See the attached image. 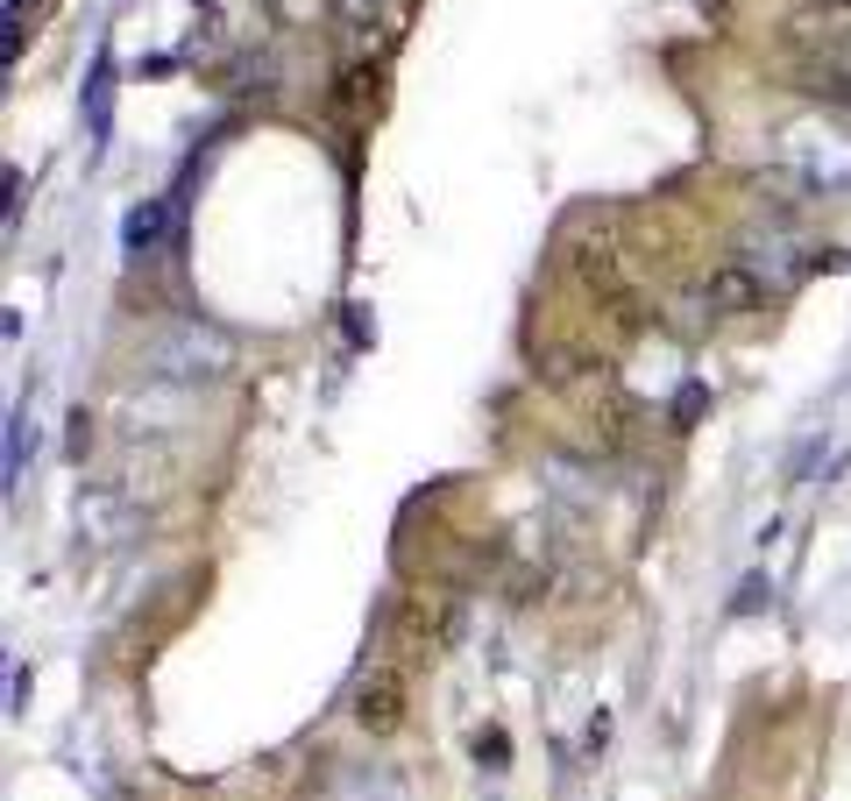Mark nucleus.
I'll use <instances>...</instances> for the list:
<instances>
[{"label": "nucleus", "instance_id": "obj_1", "mask_svg": "<svg viewBox=\"0 0 851 801\" xmlns=\"http://www.w3.org/2000/svg\"><path fill=\"white\" fill-rule=\"evenodd\" d=\"M787 43L802 50V79L830 100V107L851 114V22L830 8H802L787 22Z\"/></svg>", "mask_w": 851, "mask_h": 801}, {"label": "nucleus", "instance_id": "obj_2", "mask_svg": "<svg viewBox=\"0 0 851 801\" xmlns=\"http://www.w3.org/2000/svg\"><path fill=\"white\" fill-rule=\"evenodd\" d=\"M781 178H802L809 192H851V135L830 114H802L781 128Z\"/></svg>", "mask_w": 851, "mask_h": 801}, {"label": "nucleus", "instance_id": "obj_3", "mask_svg": "<svg viewBox=\"0 0 851 801\" xmlns=\"http://www.w3.org/2000/svg\"><path fill=\"white\" fill-rule=\"evenodd\" d=\"M149 362H157L163 376H177V384H206V376H220L234 355H228V334H214V327H171V334H157Z\"/></svg>", "mask_w": 851, "mask_h": 801}, {"label": "nucleus", "instance_id": "obj_4", "mask_svg": "<svg viewBox=\"0 0 851 801\" xmlns=\"http://www.w3.org/2000/svg\"><path fill=\"white\" fill-rule=\"evenodd\" d=\"M767 298H773V284L759 277L752 263H724V270H710V284H703L710 320H745V312H759Z\"/></svg>", "mask_w": 851, "mask_h": 801}, {"label": "nucleus", "instance_id": "obj_5", "mask_svg": "<svg viewBox=\"0 0 851 801\" xmlns=\"http://www.w3.org/2000/svg\"><path fill=\"white\" fill-rule=\"evenodd\" d=\"M398 717H405V682H398V674H369L363 695H355V723H363L369 737H391Z\"/></svg>", "mask_w": 851, "mask_h": 801}, {"label": "nucleus", "instance_id": "obj_6", "mask_svg": "<svg viewBox=\"0 0 851 801\" xmlns=\"http://www.w3.org/2000/svg\"><path fill=\"white\" fill-rule=\"evenodd\" d=\"M85 135H93V149H107V135H114V57L107 50L85 71Z\"/></svg>", "mask_w": 851, "mask_h": 801}, {"label": "nucleus", "instance_id": "obj_7", "mask_svg": "<svg viewBox=\"0 0 851 801\" xmlns=\"http://www.w3.org/2000/svg\"><path fill=\"white\" fill-rule=\"evenodd\" d=\"M163 228H171V199H142V206H128V220H122V249L128 255H149L163 241Z\"/></svg>", "mask_w": 851, "mask_h": 801}, {"label": "nucleus", "instance_id": "obj_8", "mask_svg": "<svg viewBox=\"0 0 851 801\" xmlns=\"http://www.w3.org/2000/svg\"><path fill=\"white\" fill-rule=\"evenodd\" d=\"M22 468H28V398L8 412V461H0V482L14 490V482H22Z\"/></svg>", "mask_w": 851, "mask_h": 801}, {"label": "nucleus", "instance_id": "obj_9", "mask_svg": "<svg viewBox=\"0 0 851 801\" xmlns=\"http://www.w3.org/2000/svg\"><path fill=\"white\" fill-rule=\"evenodd\" d=\"M767 603H773V582L767 574H745L738 596H731V617H752V610H767Z\"/></svg>", "mask_w": 851, "mask_h": 801}, {"label": "nucleus", "instance_id": "obj_10", "mask_svg": "<svg viewBox=\"0 0 851 801\" xmlns=\"http://www.w3.org/2000/svg\"><path fill=\"white\" fill-rule=\"evenodd\" d=\"M703 404H710V390H703V384H681V398H675V426L689 433L695 419H703Z\"/></svg>", "mask_w": 851, "mask_h": 801}, {"label": "nucleus", "instance_id": "obj_11", "mask_svg": "<svg viewBox=\"0 0 851 801\" xmlns=\"http://www.w3.org/2000/svg\"><path fill=\"white\" fill-rule=\"evenodd\" d=\"M475 759H483L490 774H497V766L511 759V745H504V731H497V723H490V731H475Z\"/></svg>", "mask_w": 851, "mask_h": 801}, {"label": "nucleus", "instance_id": "obj_12", "mask_svg": "<svg viewBox=\"0 0 851 801\" xmlns=\"http://www.w3.org/2000/svg\"><path fill=\"white\" fill-rule=\"evenodd\" d=\"M22 709H28V667L14 660L8 667V717H22Z\"/></svg>", "mask_w": 851, "mask_h": 801}, {"label": "nucleus", "instance_id": "obj_13", "mask_svg": "<svg viewBox=\"0 0 851 801\" xmlns=\"http://www.w3.org/2000/svg\"><path fill=\"white\" fill-rule=\"evenodd\" d=\"M0 178H8V228H14V220H22V171H14V163H8V171H0Z\"/></svg>", "mask_w": 851, "mask_h": 801}, {"label": "nucleus", "instance_id": "obj_14", "mask_svg": "<svg viewBox=\"0 0 851 801\" xmlns=\"http://www.w3.org/2000/svg\"><path fill=\"white\" fill-rule=\"evenodd\" d=\"M830 8H844V14H851V0H830Z\"/></svg>", "mask_w": 851, "mask_h": 801}, {"label": "nucleus", "instance_id": "obj_15", "mask_svg": "<svg viewBox=\"0 0 851 801\" xmlns=\"http://www.w3.org/2000/svg\"><path fill=\"white\" fill-rule=\"evenodd\" d=\"M199 8H214V0H199Z\"/></svg>", "mask_w": 851, "mask_h": 801}]
</instances>
